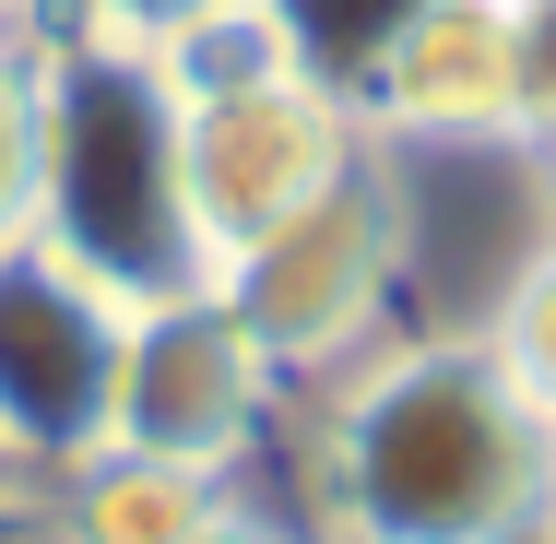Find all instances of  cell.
I'll use <instances>...</instances> for the list:
<instances>
[{"label": "cell", "instance_id": "15", "mask_svg": "<svg viewBox=\"0 0 556 544\" xmlns=\"http://www.w3.org/2000/svg\"><path fill=\"white\" fill-rule=\"evenodd\" d=\"M24 12H36V0H0V36H12V24H24Z\"/></svg>", "mask_w": 556, "mask_h": 544}, {"label": "cell", "instance_id": "14", "mask_svg": "<svg viewBox=\"0 0 556 544\" xmlns=\"http://www.w3.org/2000/svg\"><path fill=\"white\" fill-rule=\"evenodd\" d=\"M190 544H285V533H273V521H249V509H214Z\"/></svg>", "mask_w": 556, "mask_h": 544}, {"label": "cell", "instance_id": "2", "mask_svg": "<svg viewBox=\"0 0 556 544\" xmlns=\"http://www.w3.org/2000/svg\"><path fill=\"white\" fill-rule=\"evenodd\" d=\"M36 249H60L118 308L214 284V249L178 178V96L154 48H118V36L36 48Z\"/></svg>", "mask_w": 556, "mask_h": 544}, {"label": "cell", "instance_id": "8", "mask_svg": "<svg viewBox=\"0 0 556 544\" xmlns=\"http://www.w3.org/2000/svg\"><path fill=\"white\" fill-rule=\"evenodd\" d=\"M214 509H225L214 473L154 461V450H118V438L60 473V544H190Z\"/></svg>", "mask_w": 556, "mask_h": 544}, {"label": "cell", "instance_id": "9", "mask_svg": "<svg viewBox=\"0 0 556 544\" xmlns=\"http://www.w3.org/2000/svg\"><path fill=\"white\" fill-rule=\"evenodd\" d=\"M427 0H261V24L285 36V60L343 96V107H367V84L391 72V48H403V24H415Z\"/></svg>", "mask_w": 556, "mask_h": 544}, {"label": "cell", "instance_id": "3", "mask_svg": "<svg viewBox=\"0 0 556 544\" xmlns=\"http://www.w3.org/2000/svg\"><path fill=\"white\" fill-rule=\"evenodd\" d=\"M214 284H225V308L249 320V343H261L285 379L355 367V355L379 343V320H391V284H403L391 178H379V166H343L320 202H296L273 237H249Z\"/></svg>", "mask_w": 556, "mask_h": 544}, {"label": "cell", "instance_id": "1", "mask_svg": "<svg viewBox=\"0 0 556 544\" xmlns=\"http://www.w3.org/2000/svg\"><path fill=\"white\" fill-rule=\"evenodd\" d=\"M332 544H545L556 427L509 391L485 331L367 343L320 415Z\"/></svg>", "mask_w": 556, "mask_h": 544}, {"label": "cell", "instance_id": "10", "mask_svg": "<svg viewBox=\"0 0 556 544\" xmlns=\"http://www.w3.org/2000/svg\"><path fill=\"white\" fill-rule=\"evenodd\" d=\"M473 331H485V355L509 367V391H521V403L556 427V237L521 261V273H509V284H497V308H485Z\"/></svg>", "mask_w": 556, "mask_h": 544}, {"label": "cell", "instance_id": "7", "mask_svg": "<svg viewBox=\"0 0 556 544\" xmlns=\"http://www.w3.org/2000/svg\"><path fill=\"white\" fill-rule=\"evenodd\" d=\"M355 118L379 142H521L509 130V0H427Z\"/></svg>", "mask_w": 556, "mask_h": 544}, {"label": "cell", "instance_id": "12", "mask_svg": "<svg viewBox=\"0 0 556 544\" xmlns=\"http://www.w3.org/2000/svg\"><path fill=\"white\" fill-rule=\"evenodd\" d=\"M509 130L556 166V0H509Z\"/></svg>", "mask_w": 556, "mask_h": 544}, {"label": "cell", "instance_id": "16", "mask_svg": "<svg viewBox=\"0 0 556 544\" xmlns=\"http://www.w3.org/2000/svg\"><path fill=\"white\" fill-rule=\"evenodd\" d=\"M0 485H12V461H0Z\"/></svg>", "mask_w": 556, "mask_h": 544}, {"label": "cell", "instance_id": "6", "mask_svg": "<svg viewBox=\"0 0 556 544\" xmlns=\"http://www.w3.org/2000/svg\"><path fill=\"white\" fill-rule=\"evenodd\" d=\"M273 391H285V367L249 343V320L225 308V284L154 296V308H130V343H118V450L225 473L273 427Z\"/></svg>", "mask_w": 556, "mask_h": 544}, {"label": "cell", "instance_id": "13", "mask_svg": "<svg viewBox=\"0 0 556 544\" xmlns=\"http://www.w3.org/2000/svg\"><path fill=\"white\" fill-rule=\"evenodd\" d=\"M225 0H72V36H118V48H166L178 24H202Z\"/></svg>", "mask_w": 556, "mask_h": 544}, {"label": "cell", "instance_id": "11", "mask_svg": "<svg viewBox=\"0 0 556 544\" xmlns=\"http://www.w3.org/2000/svg\"><path fill=\"white\" fill-rule=\"evenodd\" d=\"M36 237V48L0 36V249Z\"/></svg>", "mask_w": 556, "mask_h": 544}, {"label": "cell", "instance_id": "5", "mask_svg": "<svg viewBox=\"0 0 556 544\" xmlns=\"http://www.w3.org/2000/svg\"><path fill=\"white\" fill-rule=\"evenodd\" d=\"M343 166H367V118L320 96L308 72H261L225 96H178V178H190V225L214 249V273L273 237L296 202H320Z\"/></svg>", "mask_w": 556, "mask_h": 544}, {"label": "cell", "instance_id": "4", "mask_svg": "<svg viewBox=\"0 0 556 544\" xmlns=\"http://www.w3.org/2000/svg\"><path fill=\"white\" fill-rule=\"evenodd\" d=\"M118 343H130V308L108 284H84L36 237L0 249V461L12 473H72L118 438Z\"/></svg>", "mask_w": 556, "mask_h": 544}, {"label": "cell", "instance_id": "17", "mask_svg": "<svg viewBox=\"0 0 556 544\" xmlns=\"http://www.w3.org/2000/svg\"><path fill=\"white\" fill-rule=\"evenodd\" d=\"M545 544H556V521H545Z\"/></svg>", "mask_w": 556, "mask_h": 544}]
</instances>
